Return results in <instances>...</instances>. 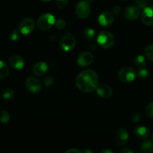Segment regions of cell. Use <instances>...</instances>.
Here are the masks:
<instances>
[{"label": "cell", "instance_id": "8d00e7d4", "mask_svg": "<svg viewBox=\"0 0 153 153\" xmlns=\"http://www.w3.org/2000/svg\"><path fill=\"white\" fill-rule=\"evenodd\" d=\"M41 1H43V2H47V1H50L51 0H40Z\"/></svg>", "mask_w": 153, "mask_h": 153}, {"label": "cell", "instance_id": "d6a6232c", "mask_svg": "<svg viewBox=\"0 0 153 153\" xmlns=\"http://www.w3.org/2000/svg\"><path fill=\"white\" fill-rule=\"evenodd\" d=\"M112 13L114 15H117L120 13V7H119L118 5H115L114 7H113L112 8Z\"/></svg>", "mask_w": 153, "mask_h": 153}, {"label": "cell", "instance_id": "ab89813d", "mask_svg": "<svg viewBox=\"0 0 153 153\" xmlns=\"http://www.w3.org/2000/svg\"><path fill=\"white\" fill-rule=\"evenodd\" d=\"M123 1H125V0H123Z\"/></svg>", "mask_w": 153, "mask_h": 153}, {"label": "cell", "instance_id": "f35d334b", "mask_svg": "<svg viewBox=\"0 0 153 153\" xmlns=\"http://www.w3.org/2000/svg\"><path fill=\"white\" fill-rule=\"evenodd\" d=\"M152 140H153V133H152Z\"/></svg>", "mask_w": 153, "mask_h": 153}, {"label": "cell", "instance_id": "7402d4cb", "mask_svg": "<svg viewBox=\"0 0 153 153\" xmlns=\"http://www.w3.org/2000/svg\"><path fill=\"white\" fill-rule=\"evenodd\" d=\"M10 119V115L7 111L0 110V123L6 124L9 122Z\"/></svg>", "mask_w": 153, "mask_h": 153}, {"label": "cell", "instance_id": "74e56055", "mask_svg": "<svg viewBox=\"0 0 153 153\" xmlns=\"http://www.w3.org/2000/svg\"><path fill=\"white\" fill-rule=\"evenodd\" d=\"M86 1H89V2H91V1H93V0H86Z\"/></svg>", "mask_w": 153, "mask_h": 153}, {"label": "cell", "instance_id": "4dcf8cb0", "mask_svg": "<svg viewBox=\"0 0 153 153\" xmlns=\"http://www.w3.org/2000/svg\"><path fill=\"white\" fill-rule=\"evenodd\" d=\"M43 82H44L45 86L51 87L54 84L55 80H54V78L52 77V76H48V77H46V79H44Z\"/></svg>", "mask_w": 153, "mask_h": 153}, {"label": "cell", "instance_id": "ba28073f", "mask_svg": "<svg viewBox=\"0 0 153 153\" xmlns=\"http://www.w3.org/2000/svg\"><path fill=\"white\" fill-rule=\"evenodd\" d=\"M25 88L31 94H38L41 91V83L35 77L30 76L25 80Z\"/></svg>", "mask_w": 153, "mask_h": 153}, {"label": "cell", "instance_id": "4316f807", "mask_svg": "<svg viewBox=\"0 0 153 153\" xmlns=\"http://www.w3.org/2000/svg\"><path fill=\"white\" fill-rule=\"evenodd\" d=\"M146 113L149 117L153 119V102L147 105L146 108Z\"/></svg>", "mask_w": 153, "mask_h": 153}, {"label": "cell", "instance_id": "3957f363", "mask_svg": "<svg viewBox=\"0 0 153 153\" xmlns=\"http://www.w3.org/2000/svg\"><path fill=\"white\" fill-rule=\"evenodd\" d=\"M55 16L51 13H44L38 18L37 25L39 29L46 31L49 30L55 24Z\"/></svg>", "mask_w": 153, "mask_h": 153}, {"label": "cell", "instance_id": "836d02e7", "mask_svg": "<svg viewBox=\"0 0 153 153\" xmlns=\"http://www.w3.org/2000/svg\"><path fill=\"white\" fill-rule=\"evenodd\" d=\"M66 152L67 153H68V152H82V150H79V149H75V148H73V149H68V150H67L66 151Z\"/></svg>", "mask_w": 153, "mask_h": 153}, {"label": "cell", "instance_id": "5b68a950", "mask_svg": "<svg viewBox=\"0 0 153 153\" xmlns=\"http://www.w3.org/2000/svg\"><path fill=\"white\" fill-rule=\"evenodd\" d=\"M136 76H137V72L129 67H123L118 73V77L120 80L126 83L133 82L135 79Z\"/></svg>", "mask_w": 153, "mask_h": 153}, {"label": "cell", "instance_id": "e575fe53", "mask_svg": "<svg viewBox=\"0 0 153 153\" xmlns=\"http://www.w3.org/2000/svg\"><path fill=\"white\" fill-rule=\"evenodd\" d=\"M121 152L122 153H133L134 152V151L131 150V149H129V148L126 147V148H124V149H123L122 150H121Z\"/></svg>", "mask_w": 153, "mask_h": 153}, {"label": "cell", "instance_id": "44dd1931", "mask_svg": "<svg viewBox=\"0 0 153 153\" xmlns=\"http://www.w3.org/2000/svg\"><path fill=\"white\" fill-rule=\"evenodd\" d=\"M134 64L138 68H144L146 65V60L144 56L139 55L134 59Z\"/></svg>", "mask_w": 153, "mask_h": 153}, {"label": "cell", "instance_id": "7c38bea8", "mask_svg": "<svg viewBox=\"0 0 153 153\" xmlns=\"http://www.w3.org/2000/svg\"><path fill=\"white\" fill-rule=\"evenodd\" d=\"M98 22L103 27L110 26L114 22V16L108 11H105L99 16Z\"/></svg>", "mask_w": 153, "mask_h": 153}, {"label": "cell", "instance_id": "e0dca14e", "mask_svg": "<svg viewBox=\"0 0 153 153\" xmlns=\"http://www.w3.org/2000/svg\"><path fill=\"white\" fill-rule=\"evenodd\" d=\"M134 134L140 139H146L149 137V131L145 126H138L134 129Z\"/></svg>", "mask_w": 153, "mask_h": 153}, {"label": "cell", "instance_id": "5bb4252c", "mask_svg": "<svg viewBox=\"0 0 153 153\" xmlns=\"http://www.w3.org/2000/svg\"><path fill=\"white\" fill-rule=\"evenodd\" d=\"M49 67L46 63L43 61L37 62L32 67V72L34 75L37 76H42L46 75L48 73Z\"/></svg>", "mask_w": 153, "mask_h": 153}, {"label": "cell", "instance_id": "8992f818", "mask_svg": "<svg viewBox=\"0 0 153 153\" xmlns=\"http://www.w3.org/2000/svg\"><path fill=\"white\" fill-rule=\"evenodd\" d=\"M34 19L30 17H25L19 22L18 29L23 35H28L34 31Z\"/></svg>", "mask_w": 153, "mask_h": 153}, {"label": "cell", "instance_id": "6da1fadb", "mask_svg": "<svg viewBox=\"0 0 153 153\" xmlns=\"http://www.w3.org/2000/svg\"><path fill=\"white\" fill-rule=\"evenodd\" d=\"M76 85L82 92H92L99 85L98 75L92 70H83L76 76Z\"/></svg>", "mask_w": 153, "mask_h": 153}, {"label": "cell", "instance_id": "7a4b0ae2", "mask_svg": "<svg viewBox=\"0 0 153 153\" xmlns=\"http://www.w3.org/2000/svg\"><path fill=\"white\" fill-rule=\"evenodd\" d=\"M97 43L104 49H109L114 44V37L108 31H102L97 36Z\"/></svg>", "mask_w": 153, "mask_h": 153}, {"label": "cell", "instance_id": "2e32d148", "mask_svg": "<svg viewBox=\"0 0 153 153\" xmlns=\"http://www.w3.org/2000/svg\"><path fill=\"white\" fill-rule=\"evenodd\" d=\"M96 91H97V94L100 97L104 99L110 98L111 97L112 94H113V91H112L111 88L108 85H105V84L99 85Z\"/></svg>", "mask_w": 153, "mask_h": 153}, {"label": "cell", "instance_id": "603a6c76", "mask_svg": "<svg viewBox=\"0 0 153 153\" xmlns=\"http://www.w3.org/2000/svg\"><path fill=\"white\" fill-rule=\"evenodd\" d=\"M15 95V92L13 89L11 88H6L4 90V91L2 92V97L4 100H11L12 98H13Z\"/></svg>", "mask_w": 153, "mask_h": 153}, {"label": "cell", "instance_id": "d6986e66", "mask_svg": "<svg viewBox=\"0 0 153 153\" xmlns=\"http://www.w3.org/2000/svg\"><path fill=\"white\" fill-rule=\"evenodd\" d=\"M9 75V68L7 64L0 61V79H6Z\"/></svg>", "mask_w": 153, "mask_h": 153}, {"label": "cell", "instance_id": "9a60e30c", "mask_svg": "<svg viewBox=\"0 0 153 153\" xmlns=\"http://www.w3.org/2000/svg\"><path fill=\"white\" fill-rule=\"evenodd\" d=\"M124 16L128 20H135L140 16V8L135 6H129L125 9Z\"/></svg>", "mask_w": 153, "mask_h": 153}, {"label": "cell", "instance_id": "4fadbf2b", "mask_svg": "<svg viewBox=\"0 0 153 153\" xmlns=\"http://www.w3.org/2000/svg\"><path fill=\"white\" fill-rule=\"evenodd\" d=\"M8 63L12 68L15 70H20L25 66V61L22 57L19 55H12L9 58Z\"/></svg>", "mask_w": 153, "mask_h": 153}, {"label": "cell", "instance_id": "ffe728a7", "mask_svg": "<svg viewBox=\"0 0 153 153\" xmlns=\"http://www.w3.org/2000/svg\"><path fill=\"white\" fill-rule=\"evenodd\" d=\"M83 36L88 40H93L96 37V32L93 28H85L83 30Z\"/></svg>", "mask_w": 153, "mask_h": 153}, {"label": "cell", "instance_id": "52a82bcc", "mask_svg": "<svg viewBox=\"0 0 153 153\" xmlns=\"http://www.w3.org/2000/svg\"><path fill=\"white\" fill-rule=\"evenodd\" d=\"M76 14L81 19H86L91 13V5L89 1H82L76 6Z\"/></svg>", "mask_w": 153, "mask_h": 153}, {"label": "cell", "instance_id": "f1b7e54d", "mask_svg": "<svg viewBox=\"0 0 153 153\" xmlns=\"http://www.w3.org/2000/svg\"><path fill=\"white\" fill-rule=\"evenodd\" d=\"M55 26L58 29H64L66 27V22L62 19H59L55 21Z\"/></svg>", "mask_w": 153, "mask_h": 153}, {"label": "cell", "instance_id": "d4e9b609", "mask_svg": "<svg viewBox=\"0 0 153 153\" xmlns=\"http://www.w3.org/2000/svg\"><path fill=\"white\" fill-rule=\"evenodd\" d=\"M137 76L140 79H144L149 76V71L145 68H139L137 72Z\"/></svg>", "mask_w": 153, "mask_h": 153}, {"label": "cell", "instance_id": "f546056e", "mask_svg": "<svg viewBox=\"0 0 153 153\" xmlns=\"http://www.w3.org/2000/svg\"><path fill=\"white\" fill-rule=\"evenodd\" d=\"M68 4V0H56V6L58 9H63Z\"/></svg>", "mask_w": 153, "mask_h": 153}, {"label": "cell", "instance_id": "cb8c5ba5", "mask_svg": "<svg viewBox=\"0 0 153 153\" xmlns=\"http://www.w3.org/2000/svg\"><path fill=\"white\" fill-rule=\"evenodd\" d=\"M145 55L150 61H153V44H150L145 48Z\"/></svg>", "mask_w": 153, "mask_h": 153}, {"label": "cell", "instance_id": "277c9868", "mask_svg": "<svg viewBox=\"0 0 153 153\" xmlns=\"http://www.w3.org/2000/svg\"><path fill=\"white\" fill-rule=\"evenodd\" d=\"M76 38H75L74 35L70 32H67V34H64L59 43L60 47L66 52L72 50L76 46Z\"/></svg>", "mask_w": 153, "mask_h": 153}, {"label": "cell", "instance_id": "d590c367", "mask_svg": "<svg viewBox=\"0 0 153 153\" xmlns=\"http://www.w3.org/2000/svg\"><path fill=\"white\" fill-rule=\"evenodd\" d=\"M102 153H106V152H109V153H112L113 152L111 150H108V149H104V150L101 151Z\"/></svg>", "mask_w": 153, "mask_h": 153}, {"label": "cell", "instance_id": "1f68e13d", "mask_svg": "<svg viewBox=\"0 0 153 153\" xmlns=\"http://www.w3.org/2000/svg\"><path fill=\"white\" fill-rule=\"evenodd\" d=\"M131 119L133 122H138L141 119V114L138 113V112H135V113H134L131 115Z\"/></svg>", "mask_w": 153, "mask_h": 153}, {"label": "cell", "instance_id": "8fae6325", "mask_svg": "<svg viewBox=\"0 0 153 153\" xmlns=\"http://www.w3.org/2000/svg\"><path fill=\"white\" fill-rule=\"evenodd\" d=\"M94 61V55L90 52H84L78 57L77 63L81 67H88Z\"/></svg>", "mask_w": 153, "mask_h": 153}, {"label": "cell", "instance_id": "ac0fdd59", "mask_svg": "<svg viewBox=\"0 0 153 153\" xmlns=\"http://www.w3.org/2000/svg\"><path fill=\"white\" fill-rule=\"evenodd\" d=\"M140 150L144 153H152L153 152V141L152 140H146L143 142L140 146Z\"/></svg>", "mask_w": 153, "mask_h": 153}, {"label": "cell", "instance_id": "30bf717a", "mask_svg": "<svg viewBox=\"0 0 153 153\" xmlns=\"http://www.w3.org/2000/svg\"><path fill=\"white\" fill-rule=\"evenodd\" d=\"M128 140V131L126 128H121L117 131L115 134V142L118 146H123L126 144Z\"/></svg>", "mask_w": 153, "mask_h": 153}, {"label": "cell", "instance_id": "9c48e42d", "mask_svg": "<svg viewBox=\"0 0 153 153\" xmlns=\"http://www.w3.org/2000/svg\"><path fill=\"white\" fill-rule=\"evenodd\" d=\"M141 20L144 25L148 26L153 25V6H147L143 9Z\"/></svg>", "mask_w": 153, "mask_h": 153}, {"label": "cell", "instance_id": "83f0119b", "mask_svg": "<svg viewBox=\"0 0 153 153\" xmlns=\"http://www.w3.org/2000/svg\"><path fill=\"white\" fill-rule=\"evenodd\" d=\"M135 3L137 7L140 9H144L145 7H147L148 1L147 0H135Z\"/></svg>", "mask_w": 153, "mask_h": 153}, {"label": "cell", "instance_id": "484cf974", "mask_svg": "<svg viewBox=\"0 0 153 153\" xmlns=\"http://www.w3.org/2000/svg\"><path fill=\"white\" fill-rule=\"evenodd\" d=\"M20 31L18 30H13L11 33H10V38L12 41H17L19 39V37H20Z\"/></svg>", "mask_w": 153, "mask_h": 153}]
</instances>
